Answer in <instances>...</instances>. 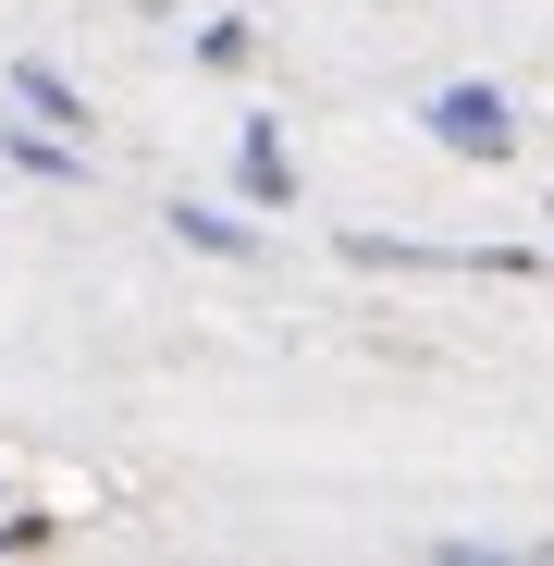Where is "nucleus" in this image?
<instances>
[{"mask_svg":"<svg viewBox=\"0 0 554 566\" xmlns=\"http://www.w3.org/2000/svg\"><path fill=\"white\" fill-rule=\"evenodd\" d=\"M419 136L443 148V160H518V112H505V86H431L419 99Z\"/></svg>","mask_w":554,"mask_h":566,"instance_id":"obj_1","label":"nucleus"},{"mask_svg":"<svg viewBox=\"0 0 554 566\" xmlns=\"http://www.w3.org/2000/svg\"><path fill=\"white\" fill-rule=\"evenodd\" d=\"M234 185H247V210H296V148H284V124H247V136H234Z\"/></svg>","mask_w":554,"mask_h":566,"instance_id":"obj_2","label":"nucleus"},{"mask_svg":"<svg viewBox=\"0 0 554 566\" xmlns=\"http://www.w3.org/2000/svg\"><path fill=\"white\" fill-rule=\"evenodd\" d=\"M13 99H25L38 124H62V136H86V99H74V74H62V62H13Z\"/></svg>","mask_w":554,"mask_h":566,"instance_id":"obj_3","label":"nucleus"},{"mask_svg":"<svg viewBox=\"0 0 554 566\" xmlns=\"http://www.w3.org/2000/svg\"><path fill=\"white\" fill-rule=\"evenodd\" d=\"M173 234H185V247H210V259H259V234H247L234 210H198V198H173Z\"/></svg>","mask_w":554,"mask_h":566,"instance_id":"obj_4","label":"nucleus"},{"mask_svg":"<svg viewBox=\"0 0 554 566\" xmlns=\"http://www.w3.org/2000/svg\"><path fill=\"white\" fill-rule=\"evenodd\" d=\"M0 160H13V172H86V148H74V136H25V124L0 136Z\"/></svg>","mask_w":554,"mask_h":566,"instance_id":"obj_5","label":"nucleus"},{"mask_svg":"<svg viewBox=\"0 0 554 566\" xmlns=\"http://www.w3.org/2000/svg\"><path fill=\"white\" fill-rule=\"evenodd\" d=\"M247 50H259V25H247V13H222V25H198V62H210V74H247Z\"/></svg>","mask_w":554,"mask_h":566,"instance_id":"obj_6","label":"nucleus"},{"mask_svg":"<svg viewBox=\"0 0 554 566\" xmlns=\"http://www.w3.org/2000/svg\"><path fill=\"white\" fill-rule=\"evenodd\" d=\"M542 222H554V210H542Z\"/></svg>","mask_w":554,"mask_h":566,"instance_id":"obj_7","label":"nucleus"}]
</instances>
